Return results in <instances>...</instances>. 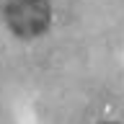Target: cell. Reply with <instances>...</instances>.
Returning <instances> with one entry per match:
<instances>
[{
    "label": "cell",
    "instance_id": "cell-1",
    "mask_svg": "<svg viewBox=\"0 0 124 124\" xmlns=\"http://www.w3.org/2000/svg\"><path fill=\"white\" fill-rule=\"evenodd\" d=\"M3 16L18 39H36L52 23V5L49 0H5Z\"/></svg>",
    "mask_w": 124,
    "mask_h": 124
},
{
    "label": "cell",
    "instance_id": "cell-2",
    "mask_svg": "<svg viewBox=\"0 0 124 124\" xmlns=\"http://www.w3.org/2000/svg\"><path fill=\"white\" fill-rule=\"evenodd\" d=\"M108 124H114V122H108Z\"/></svg>",
    "mask_w": 124,
    "mask_h": 124
}]
</instances>
